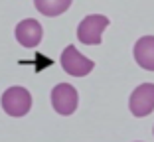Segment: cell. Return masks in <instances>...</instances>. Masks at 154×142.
<instances>
[{"label": "cell", "instance_id": "obj_1", "mask_svg": "<svg viewBox=\"0 0 154 142\" xmlns=\"http://www.w3.org/2000/svg\"><path fill=\"white\" fill-rule=\"evenodd\" d=\"M0 105L6 115L10 116H24L32 109V95L24 87H10L2 93Z\"/></svg>", "mask_w": 154, "mask_h": 142}, {"label": "cell", "instance_id": "obj_2", "mask_svg": "<svg viewBox=\"0 0 154 142\" xmlns=\"http://www.w3.org/2000/svg\"><path fill=\"white\" fill-rule=\"evenodd\" d=\"M109 18L101 16V14H91L87 18L81 20V24L77 26V38L81 40L85 46H99L103 32L109 28Z\"/></svg>", "mask_w": 154, "mask_h": 142}, {"label": "cell", "instance_id": "obj_3", "mask_svg": "<svg viewBox=\"0 0 154 142\" xmlns=\"http://www.w3.org/2000/svg\"><path fill=\"white\" fill-rule=\"evenodd\" d=\"M77 103H79V95H77L73 85L59 83V85L54 87V91H51V105H54V109L59 115H63V116L73 115L77 109Z\"/></svg>", "mask_w": 154, "mask_h": 142}, {"label": "cell", "instance_id": "obj_4", "mask_svg": "<svg viewBox=\"0 0 154 142\" xmlns=\"http://www.w3.org/2000/svg\"><path fill=\"white\" fill-rule=\"evenodd\" d=\"M61 67L65 69V73L73 75V77H85L93 71L95 63L89 57L79 53L75 50V46H67L61 53Z\"/></svg>", "mask_w": 154, "mask_h": 142}, {"label": "cell", "instance_id": "obj_5", "mask_svg": "<svg viewBox=\"0 0 154 142\" xmlns=\"http://www.w3.org/2000/svg\"><path fill=\"white\" fill-rule=\"evenodd\" d=\"M128 107L134 116H148L154 110V83L138 85L131 95Z\"/></svg>", "mask_w": 154, "mask_h": 142}, {"label": "cell", "instance_id": "obj_6", "mask_svg": "<svg viewBox=\"0 0 154 142\" xmlns=\"http://www.w3.org/2000/svg\"><path fill=\"white\" fill-rule=\"evenodd\" d=\"M14 34H16V40L20 41V46L36 47V46H40L42 36H44V30H42V24L38 22V20L28 18V20H22V22L16 26Z\"/></svg>", "mask_w": 154, "mask_h": 142}, {"label": "cell", "instance_id": "obj_7", "mask_svg": "<svg viewBox=\"0 0 154 142\" xmlns=\"http://www.w3.org/2000/svg\"><path fill=\"white\" fill-rule=\"evenodd\" d=\"M134 59L146 71H154V36H144L134 44Z\"/></svg>", "mask_w": 154, "mask_h": 142}, {"label": "cell", "instance_id": "obj_8", "mask_svg": "<svg viewBox=\"0 0 154 142\" xmlns=\"http://www.w3.org/2000/svg\"><path fill=\"white\" fill-rule=\"evenodd\" d=\"M34 4L40 10V14H44L48 18H54V16L63 14L71 6V0H34Z\"/></svg>", "mask_w": 154, "mask_h": 142}]
</instances>
